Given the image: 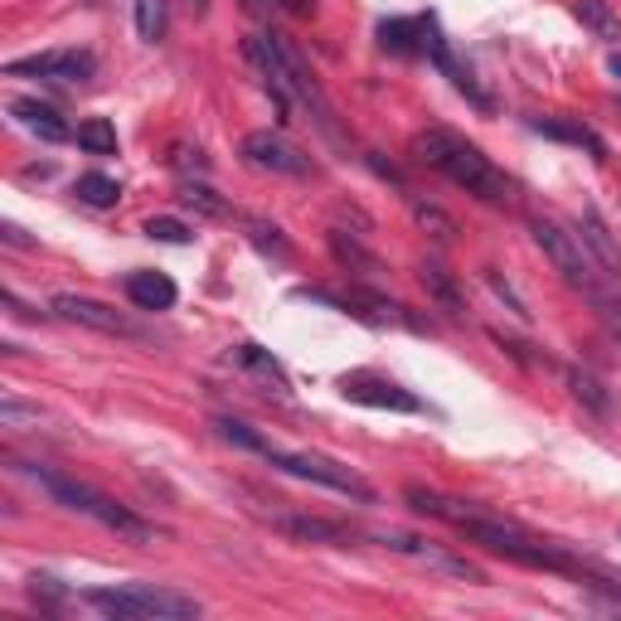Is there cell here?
<instances>
[{"instance_id":"6da1fadb","label":"cell","mask_w":621,"mask_h":621,"mask_svg":"<svg viewBox=\"0 0 621 621\" xmlns=\"http://www.w3.org/2000/svg\"><path fill=\"white\" fill-rule=\"evenodd\" d=\"M403 500H408L418 515H432V520H447L452 530L466 534L471 544L491 548V554L510 558V563H520V568H540V573H568V578H583V583H587L583 563H578L573 554H563V548L548 544V540H540V534L520 530V524L500 520V515L481 510V505H471V500H452V495L428 491V485H408V491H403Z\"/></svg>"},{"instance_id":"7a4b0ae2","label":"cell","mask_w":621,"mask_h":621,"mask_svg":"<svg viewBox=\"0 0 621 621\" xmlns=\"http://www.w3.org/2000/svg\"><path fill=\"white\" fill-rule=\"evenodd\" d=\"M248 59H253V68L267 78V92H273L277 102V122H292V92L310 107V117L320 122V131H326L330 141H340V127H335V107H330L326 88L316 83V74L306 68L302 49L292 45L287 35H248Z\"/></svg>"},{"instance_id":"3957f363","label":"cell","mask_w":621,"mask_h":621,"mask_svg":"<svg viewBox=\"0 0 621 621\" xmlns=\"http://www.w3.org/2000/svg\"><path fill=\"white\" fill-rule=\"evenodd\" d=\"M413 155H418L428 170H438V175H447L452 185H461L466 194H476V200H485V204L510 200V175L476 147V141L457 137V131H447V127L418 131V137H413Z\"/></svg>"},{"instance_id":"277c9868","label":"cell","mask_w":621,"mask_h":621,"mask_svg":"<svg viewBox=\"0 0 621 621\" xmlns=\"http://www.w3.org/2000/svg\"><path fill=\"white\" fill-rule=\"evenodd\" d=\"M20 471L25 476H35L39 485L49 491V500L54 505H64V510H78V515H88V520H98L102 530H112V534H122V540H137V544H155V524H147L137 510H127V505H117L112 495H102L98 485H88V481H74V476H59V471H49V466H29V461H20Z\"/></svg>"},{"instance_id":"5b68a950","label":"cell","mask_w":621,"mask_h":621,"mask_svg":"<svg viewBox=\"0 0 621 621\" xmlns=\"http://www.w3.org/2000/svg\"><path fill=\"white\" fill-rule=\"evenodd\" d=\"M83 603L98 607L102 617L112 621H141V617H155V621H194L204 612L190 593H175V587H155V583H122V587H88Z\"/></svg>"},{"instance_id":"8992f818","label":"cell","mask_w":621,"mask_h":621,"mask_svg":"<svg viewBox=\"0 0 621 621\" xmlns=\"http://www.w3.org/2000/svg\"><path fill=\"white\" fill-rule=\"evenodd\" d=\"M530 233H534V243L544 248V257L554 263V273L563 277L568 287H578V292H587V296H603L597 292V263H593V253H587L583 238L568 233L563 224L544 219V214H534L530 219Z\"/></svg>"},{"instance_id":"52a82bcc","label":"cell","mask_w":621,"mask_h":621,"mask_svg":"<svg viewBox=\"0 0 621 621\" xmlns=\"http://www.w3.org/2000/svg\"><path fill=\"white\" fill-rule=\"evenodd\" d=\"M267 466H277V471H287V476H302V481H316V485H326V491H335V495H350V500H359V505H375V495H379L359 471H350V466H340L330 457H316V452L267 447Z\"/></svg>"},{"instance_id":"ba28073f","label":"cell","mask_w":621,"mask_h":621,"mask_svg":"<svg viewBox=\"0 0 621 621\" xmlns=\"http://www.w3.org/2000/svg\"><path fill=\"white\" fill-rule=\"evenodd\" d=\"M418 20H422V54H428V64L438 68V74L447 78L476 112H495V98L481 88V83H476V74L457 59V49H452V39H447V29H442V20L432 15V10H428V15H418Z\"/></svg>"},{"instance_id":"9c48e42d","label":"cell","mask_w":621,"mask_h":621,"mask_svg":"<svg viewBox=\"0 0 621 621\" xmlns=\"http://www.w3.org/2000/svg\"><path fill=\"white\" fill-rule=\"evenodd\" d=\"M10 78H49V83H88L98 74V59L88 49H45L29 59H10L5 64Z\"/></svg>"},{"instance_id":"30bf717a","label":"cell","mask_w":621,"mask_h":621,"mask_svg":"<svg viewBox=\"0 0 621 621\" xmlns=\"http://www.w3.org/2000/svg\"><path fill=\"white\" fill-rule=\"evenodd\" d=\"M369 540L393 548V554L418 558V563L438 568V573H447V578H461V583H485V573L471 563V558L452 554V548H442V544H432V540H418V534H393V530H389V534H369Z\"/></svg>"},{"instance_id":"8fae6325","label":"cell","mask_w":621,"mask_h":621,"mask_svg":"<svg viewBox=\"0 0 621 621\" xmlns=\"http://www.w3.org/2000/svg\"><path fill=\"white\" fill-rule=\"evenodd\" d=\"M340 398L359 403V408H379V413H428V403L418 393H408L403 384L379 379V375H345L340 379Z\"/></svg>"},{"instance_id":"7c38bea8","label":"cell","mask_w":621,"mask_h":621,"mask_svg":"<svg viewBox=\"0 0 621 621\" xmlns=\"http://www.w3.org/2000/svg\"><path fill=\"white\" fill-rule=\"evenodd\" d=\"M243 155H248V165H257V170H273V175H310V170H316V165H310V155L296 151L282 131H248V137H243Z\"/></svg>"},{"instance_id":"4fadbf2b","label":"cell","mask_w":621,"mask_h":621,"mask_svg":"<svg viewBox=\"0 0 621 621\" xmlns=\"http://www.w3.org/2000/svg\"><path fill=\"white\" fill-rule=\"evenodd\" d=\"M49 310H54L59 320H74V326H88V330H102V335H141L137 320H127L122 310H112L107 302H92V296H54L49 302Z\"/></svg>"},{"instance_id":"5bb4252c","label":"cell","mask_w":621,"mask_h":621,"mask_svg":"<svg viewBox=\"0 0 621 621\" xmlns=\"http://www.w3.org/2000/svg\"><path fill=\"white\" fill-rule=\"evenodd\" d=\"M277 530L292 534V540H306V544H330V548H350L359 540H369V534L350 530V524L340 520H316V515H287V520H277Z\"/></svg>"},{"instance_id":"9a60e30c","label":"cell","mask_w":621,"mask_h":621,"mask_svg":"<svg viewBox=\"0 0 621 621\" xmlns=\"http://www.w3.org/2000/svg\"><path fill=\"white\" fill-rule=\"evenodd\" d=\"M229 359H233L238 369H248L257 384H267L273 393H282V398L292 393V379H287V369L273 359V350H263V345H253V340H243V345L229 350Z\"/></svg>"},{"instance_id":"2e32d148","label":"cell","mask_w":621,"mask_h":621,"mask_svg":"<svg viewBox=\"0 0 621 621\" xmlns=\"http://www.w3.org/2000/svg\"><path fill=\"white\" fill-rule=\"evenodd\" d=\"M10 117H15L25 131H35L39 141H68V137H74L68 122L59 117L49 102H39V98H15V102H10Z\"/></svg>"},{"instance_id":"e0dca14e","label":"cell","mask_w":621,"mask_h":621,"mask_svg":"<svg viewBox=\"0 0 621 621\" xmlns=\"http://www.w3.org/2000/svg\"><path fill=\"white\" fill-rule=\"evenodd\" d=\"M122 292H127V302L137 310H170L175 296H180L165 273H131L127 282H122Z\"/></svg>"},{"instance_id":"ac0fdd59","label":"cell","mask_w":621,"mask_h":621,"mask_svg":"<svg viewBox=\"0 0 621 621\" xmlns=\"http://www.w3.org/2000/svg\"><path fill=\"white\" fill-rule=\"evenodd\" d=\"M578 238H583L587 248H593V257L607 267V277L621 287V253H617V243H612V233H607V224H603V214L587 204L583 214H578Z\"/></svg>"},{"instance_id":"d6986e66","label":"cell","mask_w":621,"mask_h":621,"mask_svg":"<svg viewBox=\"0 0 621 621\" xmlns=\"http://www.w3.org/2000/svg\"><path fill=\"white\" fill-rule=\"evenodd\" d=\"M530 127L540 131V137H554V141H568V147H583L593 161H603L607 147L603 137H597L593 127H583V122H563V117H530Z\"/></svg>"},{"instance_id":"ffe728a7","label":"cell","mask_w":621,"mask_h":621,"mask_svg":"<svg viewBox=\"0 0 621 621\" xmlns=\"http://www.w3.org/2000/svg\"><path fill=\"white\" fill-rule=\"evenodd\" d=\"M379 45L389 49V54H422V20L418 15H393V20H379Z\"/></svg>"},{"instance_id":"44dd1931","label":"cell","mask_w":621,"mask_h":621,"mask_svg":"<svg viewBox=\"0 0 621 621\" xmlns=\"http://www.w3.org/2000/svg\"><path fill=\"white\" fill-rule=\"evenodd\" d=\"M422 287H428V296L438 302L447 316H466V296H461V287H457V277L447 273L442 263H422Z\"/></svg>"},{"instance_id":"7402d4cb","label":"cell","mask_w":621,"mask_h":621,"mask_svg":"<svg viewBox=\"0 0 621 621\" xmlns=\"http://www.w3.org/2000/svg\"><path fill=\"white\" fill-rule=\"evenodd\" d=\"M243 229H248V243H253L263 257H273V263H292V243H287V233L277 229V224L257 219V214H243Z\"/></svg>"},{"instance_id":"603a6c76","label":"cell","mask_w":621,"mask_h":621,"mask_svg":"<svg viewBox=\"0 0 621 621\" xmlns=\"http://www.w3.org/2000/svg\"><path fill=\"white\" fill-rule=\"evenodd\" d=\"M573 15L583 20V29H593L597 39H607V45H621V15L607 0H573Z\"/></svg>"},{"instance_id":"cb8c5ba5","label":"cell","mask_w":621,"mask_h":621,"mask_svg":"<svg viewBox=\"0 0 621 621\" xmlns=\"http://www.w3.org/2000/svg\"><path fill=\"white\" fill-rule=\"evenodd\" d=\"M74 194L88 204V210H112V204L122 200V185L112 180V175H102V170H88V175H78Z\"/></svg>"},{"instance_id":"d4e9b609","label":"cell","mask_w":621,"mask_h":621,"mask_svg":"<svg viewBox=\"0 0 621 621\" xmlns=\"http://www.w3.org/2000/svg\"><path fill=\"white\" fill-rule=\"evenodd\" d=\"M180 204L185 210H194L200 219H229V200H219L204 180H185L180 185Z\"/></svg>"},{"instance_id":"484cf974","label":"cell","mask_w":621,"mask_h":621,"mask_svg":"<svg viewBox=\"0 0 621 621\" xmlns=\"http://www.w3.org/2000/svg\"><path fill=\"white\" fill-rule=\"evenodd\" d=\"M330 253H335V263L350 267V273H375V267H379V257L369 253L359 238H350V233H340V229L330 233Z\"/></svg>"},{"instance_id":"4316f807","label":"cell","mask_w":621,"mask_h":621,"mask_svg":"<svg viewBox=\"0 0 621 621\" xmlns=\"http://www.w3.org/2000/svg\"><path fill=\"white\" fill-rule=\"evenodd\" d=\"M165 29H170V5L165 0H137V35L147 45H161Z\"/></svg>"},{"instance_id":"83f0119b","label":"cell","mask_w":621,"mask_h":621,"mask_svg":"<svg viewBox=\"0 0 621 621\" xmlns=\"http://www.w3.org/2000/svg\"><path fill=\"white\" fill-rule=\"evenodd\" d=\"M74 137H78V147L88 155H112V151H117V127H112L107 117H88Z\"/></svg>"},{"instance_id":"f1b7e54d","label":"cell","mask_w":621,"mask_h":621,"mask_svg":"<svg viewBox=\"0 0 621 621\" xmlns=\"http://www.w3.org/2000/svg\"><path fill=\"white\" fill-rule=\"evenodd\" d=\"M214 432H219L224 442H233V447L257 452V457H267V447H273V442H267L263 432H253L248 422H238V418H214Z\"/></svg>"},{"instance_id":"f546056e","label":"cell","mask_w":621,"mask_h":621,"mask_svg":"<svg viewBox=\"0 0 621 621\" xmlns=\"http://www.w3.org/2000/svg\"><path fill=\"white\" fill-rule=\"evenodd\" d=\"M568 384H573V398L587 403L597 418H607V413H612V398H607V389L597 384L593 375H583V369H568Z\"/></svg>"},{"instance_id":"4dcf8cb0","label":"cell","mask_w":621,"mask_h":621,"mask_svg":"<svg viewBox=\"0 0 621 621\" xmlns=\"http://www.w3.org/2000/svg\"><path fill=\"white\" fill-rule=\"evenodd\" d=\"M39 418H45V413L29 408V403H20L15 393H5V398H0V422H5V428H25V422H39Z\"/></svg>"},{"instance_id":"1f68e13d","label":"cell","mask_w":621,"mask_h":621,"mask_svg":"<svg viewBox=\"0 0 621 621\" xmlns=\"http://www.w3.org/2000/svg\"><path fill=\"white\" fill-rule=\"evenodd\" d=\"M147 238H155V243H194V233L180 219H147Z\"/></svg>"},{"instance_id":"d6a6232c","label":"cell","mask_w":621,"mask_h":621,"mask_svg":"<svg viewBox=\"0 0 621 621\" xmlns=\"http://www.w3.org/2000/svg\"><path fill=\"white\" fill-rule=\"evenodd\" d=\"M29 593H35L39 607H59L68 597L64 587H59V578H29Z\"/></svg>"},{"instance_id":"836d02e7","label":"cell","mask_w":621,"mask_h":621,"mask_svg":"<svg viewBox=\"0 0 621 621\" xmlns=\"http://www.w3.org/2000/svg\"><path fill=\"white\" fill-rule=\"evenodd\" d=\"M485 282H491V292H495V296H500V302H505V306H510V310H515V316H520V320H530V310H524V302H520V296H515V292H510V287H505V282H500V273H495V267H491V273H485Z\"/></svg>"},{"instance_id":"e575fe53","label":"cell","mask_w":621,"mask_h":621,"mask_svg":"<svg viewBox=\"0 0 621 621\" xmlns=\"http://www.w3.org/2000/svg\"><path fill=\"white\" fill-rule=\"evenodd\" d=\"M413 210H418L422 224H432V229H438V238H452V219L442 210H432V204H413Z\"/></svg>"},{"instance_id":"d590c367","label":"cell","mask_w":621,"mask_h":621,"mask_svg":"<svg viewBox=\"0 0 621 621\" xmlns=\"http://www.w3.org/2000/svg\"><path fill=\"white\" fill-rule=\"evenodd\" d=\"M597 306H603V320H607V330L621 340V302H607V296H597Z\"/></svg>"},{"instance_id":"8d00e7d4","label":"cell","mask_w":621,"mask_h":621,"mask_svg":"<svg viewBox=\"0 0 621 621\" xmlns=\"http://www.w3.org/2000/svg\"><path fill=\"white\" fill-rule=\"evenodd\" d=\"M0 238H5L10 248H35V238H25V229H20V224H0Z\"/></svg>"},{"instance_id":"74e56055","label":"cell","mask_w":621,"mask_h":621,"mask_svg":"<svg viewBox=\"0 0 621 621\" xmlns=\"http://www.w3.org/2000/svg\"><path fill=\"white\" fill-rule=\"evenodd\" d=\"M277 5H282V10H292L296 20H310V15H316V0H277Z\"/></svg>"},{"instance_id":"f35d334b","label":"cell","mask_w":621,"mask_h":621,"mask_svg":"<svg viewBox=\"0 0 621 621\" xmlns=\"http://www.w3.org/2000/svg\"><path fill=\"white\" fill-rule=\"evenodd\" d=\"M190 5H194V15H204V10H210V0H190Z\"/></svg>"},{"instance_id":"ab89813d","label":"cell","mask_w":621,"mask_h":621,"mask_svg":"<svg viewBox=\"0 0 621 621\" xmlns=\"http://www.w3.org/2000/svg\"><path fill=\"white\" fill-rule=\"evenodd\" d=\"M612 74L621 78V54H612Z\"/></svg>"}]
</instances>
